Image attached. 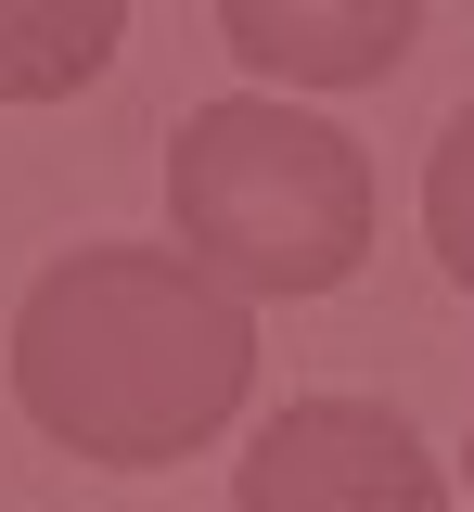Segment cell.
I'll list each match as a JSON object with an SVG mask.
<instances>
[{"label":"cell","instance_id":"1","mask_svg":"<svg viewBox=\"0 0 474 512\" xmlns=\"http://www.w3.org/2000/svg\"><path fill=\"white\" fill-rule=\"evenodd\" d=\"M257 384V320H244V282H205L193 256L167 244H90L52 256L26 282V320H13V397L26 423L65 448V461H103V474H154L205 448Z\"/></svg>","mask_w":474,"mask_h":512},{"label":"cell","instance_id":"2","mask_svg":"<svg viewBox=\"0 0 474 512\" xmlns=\"http://www.w3.org/2000/svg\"><path fill=\"white\" fill-rule=\"evenodd\" d=\"M180 244L244 295H334L372 256V154L282 103H205L167 154Z\"/></svg>","mask_w":474,"mask_h":512},{"label":"cell","instance_id":"3","mask_svg":"<svg viewBox=\"0 0 474 512\" xmlns=\"http://www.w3.org/2000/svg\"><path fill=\"white\" fill-rule=\"evenodd\" d=\"M231 500L244 512H436L449 474H436V448L410 436L398 410H372V397H295V410H270V436L231 474Z\"/></svg>","mask_w":474,"mask_h":512},{"label":"cell","instance_id":"4","mask_svg":"<svg viewBox=\"0 0 474 512\" xmlns=\"http://www.w3.org/2000/svg\"><path fill=\"white\" fill-rule=\"evenodd\" d=\"M218 26H231V52L257 64V77H295V90H372V77H398L423 0H218Z\"/></svg>","mask_w":474,"mask_h":512},{"label":"cell","instance_id":"5","mask_svg":"<svg viewBox=\"0 0 474 512\" xmlns=\"http://www.w3.org/2000/svg\"><path fill=\"white\" fill-rule=\"evenodd\" d=\"M129 0H0V103H65L116 64Z\"/></svg>","mask_w":474,"mask_h":512},{"label":"cell","instance_id":"6","mask_svg":"<svg viewBox=\"0 0 474 512\" xmlns=\"http://www.w3.org/2000/svg\"><path fill=\"white\" fill-rule=\"evenodd\" d=\"M423 231H436V256H449V282L474 295V103L449 116V141H436V180H423Z\"/></svg>","mask_w":474,"mask_h":512}]
</instances>
